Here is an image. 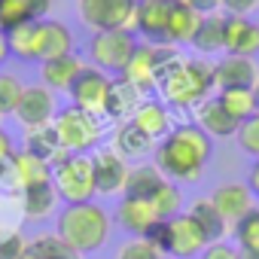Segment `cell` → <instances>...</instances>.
I'll use <instances>...</instances> for the list:
<instances>
[{
  "label": "cell",
  "mask_w": 259,
  "mask_h": 259,
  "mask_svg": "<svg viewBox=\"0 0 259 259\" xmlns=\"http://www.w3.org/2000/svg\"><path fill=\"white\" fill-rule=\"evenodd\" d=\"M210 156H213V141L195 122H183V125H174L156 144L153 165L171 183H195L201 180Z\"/></svg>",
  "instance_id": "obj_1"
},
{
  "label": "cell",
  "mask_w": 259,
  "mask_h": 259,
  "mask_svg": "<svg viewBox=\"0 0 259 259\" xmlns=\"http://www.w3.org/2000/svg\"><path fill=\"white\" fill-rule=\"evenodd\" d=\"M162 101L177 110H195L213 92V64L204 58H174L159 82Z\"/></svg>",
  "instance_id": "obj_2"
},
{
  "label": "cell",
  "mask_w": 259,
  "mask_h": 259,
  "mask_svg": "<svg viewBox=\"0 0 259 259\" xmlns=\"http://www.w3.org/2000/svg\"><path fill=\"white\" fill-rule=\"evenodd\" d=\"M55 235L76 256L95 253L110 238V213L101 204H95V201L64 204L61 213H58V223H55Z\"/></svg>",
  "instance_id": "obj_3"
},
{
  "label": "cell",
  "mask_w": 259,
  "mask_h": 259,
  "mask_svg": "<svg viewBox=\"0 0 259 259\" xmlns=\"http://www.w3.org/2000/svg\"><path fill=\"white\" fill-rule=\"evenodd\" d=\"M52 128H55L61 147L67 153H79V156H89V150H95L101 135H104L101 116H95V113H89L82 107H73V104L55 113Z\"/></svg>",
  "instance_id": "obj_4"
},
{
  "label": "cell",
  "mask_w": 259,
  "mask_h": 259,
  "mask_svg": "<svg viewBox=\"0 0 259 259\" xmlns=\"http://www.w3.org/2000/svg\"><path fill=\"white\" fill-rule=\"evenodd\" d=\"M52 186L64 204H82L98 195L95 189V171H92V156L70 153L52 168Z\"/></svg>",
  "instance_id": "obj_5"
},
{
  "label": "cell",
  "mask_w": 259,
  "mask_h": 259,
  "mask_svg": "<svg viewBox=\"0 0 259 259\" xmlns=\"http://www.w3.org/2000/svg\"><path fill=\"white\" fill-rule=\"evenodd\" d=\"M177 55H180L177 46H168V43H144V46L138 43V49H135V55H132V61H128L122 76L132 85H138L144 95L156 92L162 76H165V70H168V64Z\"/></svg>",
  "instance_id": "obj_6"
},
{
  "label": "cell",
  "mask_w": 259,
  "mask_h": 259,
  "mask_svg": "<svg viewBox=\"0 0 259 259\" xmlns=\"http://www.w3.org/2000/svg\"><path fill=\"white\" fill-rule=\"evenodd\" d=\"M79 22L101 34V31H132L135 34V13L138 0H76Z\"/></svg>",
  "instance_id": "obj_7"
},
{
  "label": "cell",
  "mask_w": 259,
  "mask_h": 259,
  "mask_svg": "<svg viewBox=\"0 0 259 259\" xmlns=\"http://www.w3.org/2000/svg\"><path fill=\"white\" fill-rule=\"evenodd\" d=\"M135 49H138V40L132 31H101V34H92L89 40V64L104 73L122 76Z\"/></svg>",
  "instance_id": "obj_8"
},
{
  "label": "cell",
  "mask_w": 259,
  "mask_h": 259,
  "mask_svg": "<svg viewBox=\"0 0 259 259\" xmlns=\"http://www.w3.org/2000/svg\"><path fill=\"white\" fill-rule=\"evenodd\" d=\"M110 82H113L110 73H104V70L85 64L82 73H79V76L73 79V85L67 89L70 104H73V107H82V110H89V113H95V116L104 119V104H107Z\"/></svg>",
  "instance_id": "obj_9"
},
{
  "label": "cell",
  "mask_w": 259,
  "mask_h": 259,
  "mask_svg": "<svg viewBox=\"0 0 259 259\" xmlns=\"http://www.w3.org/2000/svg\"><path fill=\"white\" fill-rule=\"evenodd\" d=\"M55 113H58V107H55V92L46 89L43 82H37V85H25V92H22L19 107H16L13 116L19 119V125L28 132V128L52 125Z\"/></svg>",
  "instance_id": "obj_10"
},
{
  "label": "cell",
  "mask_w": 259,
  "mask_h": 259,
  "mask_svg": "<svg viewBox=\"0 0 259 259\" xmlns=\"http://www.w3.org/2000/svg\"><path fill=\"white\" fill-rule=\"evenodd\" d=\"M92 171H95V189L98 195H116L125 192V180H128V159H122L116 150H98L92 156Z\"/></svg>",
  "instance_id": "obj_11"
},
{
  "label": "cell",
  "mask_w": 259,
  "mask_h": 259,
  "mask_svg": "<svg viewBox=\"0 0 259 259\" xmlns=\"http://www.w3.org/2000/svg\"><path fill=\"white\" fill-rule=\"evenodd\" d=\"M207 247V238L201 235V229L192 223L189 213H177L168 220V253L171 259H192Z\"/></svg>",
  "instance_id": "obj_12"
},
{
  "label": "cell",
  "mask_w": 259,
  "mask_h": 259,
  "mask_svg": "<svg viewBox=\"0 0 259 259\" xmlns=\"http://www.w3.org/2000/svg\"><path fill=\"white\" fill-rule=\"evenodd\" d=\"M259 79V67L253 58L244 55H223L213 64V89L226 92V89H253Z\"/></svg>",
  "instance_id": "obj_13"
},
{
  "label": "cell",
  "mask_w": 259,
  "mask_h": 259,
  "mask_svg": "<svg viewBox=\"0 0 259 259\" xmlns=\"http://www.w3.org/2000/svg\"><path fill=\"white\" fill-rule=\"evenodd\" d=\"M171 7H174V0H138L135 34H141L147 43H165Z\"/></svg>",
  "instance_id": "obj_14"
},
{
  "label": "cell",
  "mask_w": 259,
  "mask_h": 259,
  "mask_svg": "<svg viewBox=\"0 0 259 259\" xmlns=\"http://www.w3.org/2000/svg\"><path fill=\"white\" fill-rule=\"evenodd\" d=\"M223 49L229 55H244V58L259 55V25L250 22L247 16H226Z\"/></svg>",
  "instance_id": "obj_15"
},
{
  "label": "cell",
  "mask_w": 259,
  "mask_h": 259,
  "mask_svg": "<svg viewBox=\"0 0 259 259\" xmlns=\"http://www.w3.org/2000/svg\"><path fill=\"white\" fill-rule=\"evenodd\" d=\"M144 92L138 85H132L125 76H116L110 82V92H107V104H104V119H113V122H128L135 116V110L144 104Z\"/></svg>",
  "instance_id": "obj_16"
},
{
  "label": "cell",
  "mask_w": 259,
  "mask_h": 259,
  "mask_svg": "<svg viewBox=\"0 0 259 259\" xmlns=\"http://www.w3.org/2000/svg\"><path fill=\"white\" fill-rule=\"evenodd\" d=\"M116 220H119V226L128 235L144 238L162 217L156 213V207H153L150 198H128V195H122V201L116 207Z\"/></svg>",
  "instance_id": "obj_17"
},
{
  "label": "cell",
  "mask_w": 259,
  "mask_h": 259,
  "mask_svg": "<svg viewBox=\"0 0 259 259\" xmlns=\"http://www.w3.org/2000/svg\"><path fill=\"white\" fill-rule=\"evenodd\" d=\"M73 52V34L64 22L55 19H40L37 22V61H49V58H61Z\"/></svg>",
  "instance_id": "obj_18"
},
{
  "label": "cell",
  "mask_w": 259,
  "mask_h": 259,
  "mask_svg": "<svg viewBox=\"0 0 259 259\" xmlns=\"http://www.w3.org/2000/svg\"><path fill=\"white\" fill-rule=\"evenodd\" d=\"M195 125L213 141V138H235V132H238L241 122L229 116V110L220 104L217 95H210V98H204L195 107Z\"/></svg>",
  "instance_id": "obj_19"
},
{
  "label": "cell",
  "mask_w": 259,
  "mask_h": 259,
  "mask_svg": "<svg viewBox=\"0 0 259 259\" xmlns=\"http://www.w3.org/2000/svg\"><path fill=\"white\" fill-rule=\"evenodd\" d=\"M210 204L220 210V217L232 226L235 220H241L250 207H253V192L247 189V183H220L210 195Z\"/></svg>",
  "instance_id": "obj_20"
},
{
  "label": "cell",
  "mask_w": 259,
  "mask_h": 259,
  "mask_svg": "<svg viewBox=\"0 0 259 259\" xmlns=\"http://www.w3.org/2000/svg\"><path fill=\"white\" fill-rule=\"evenodd\" d=\"M52 0H0V31L10 34L28 22L46 19Z\"/></svg>",
  "instance_id": "obj_21"
},
{
  "label": "cell",
  "mask_w": 259,
  "mask_h": 259,
  "mask_svg": "<svg viewBox=\"0 0 259 259\" xmlns=\"http://www.w3.org/2000/svg\"><path fill=\"white\" fill-rule=\"evenodd\" d=\"M82 67H85V61H82L76 52H70V55L43 61V64H40V79H43V85L52 89V92H67V89L73 85V79L82 73Z\"/></svg>",
  "instance_id": "obj_22"
},
{
  "label": "cell",
  "mask_w": 259,
  "mask_h": 259,
  "mask_svg": "<svg viewBox=\"0 0 259 259\" xmlns=\"http://www.w3.org/2000/svg\"><path fill=\"white\" fill-rule=\"evenodd\" d=\"M110 141H113L110 150H116L122 159H144V156H150L156 150V141L147 138L132 119H128V122H116Z\"/></svg>",
  "instance_id": "obj_23"
},
{
  "label": "cell",
  "mask_w": 259,
  "mask_h": 259,
  "mask_svg": "<svg viewBox=\"0 0 259 259\" xmlns=\"http://www.w3.org/2000/svg\"><path fill=\"white\" fill-rule=\"evenodd\" d=\"M132 122L141 128V132H144L147 138H153L156 144H159V141L171 132V128H174L168 104H165V101H153V98H144V104L135 110Z\"/></svg>",
  "instance_id": "obj_24"
},
{
  "label": "cell",
  "mask_w": 259,
  "mask_h": 259,
  "mask_svg": "<svg viewBox=\"0 0 259 259\" xmlns=\"http://www.w3.org/2000/svg\"><path fill=\"white\" fill-rule=\"evenodd\" d=\"M55 201H58V192H55L52 180L37 183V186H28V189L19 192V210H22V217L25 220H34V223L46 220L55 210Z\"/></svg>",
  "instance_id": "obj_25"
},
{
  "label": "cell",
  "mask_w": 259,
  "mask_h": 259,
  "mask_svg": "<svg viewBox=\"0 0 259 259\" xmlns=\"http://www.w3.org/2000/svg\"><path fill=\"white\" fill-rule=\"evenodd\" d=\"M201 19L195 10H189L183 0H174V7H171V16H168V31H165V43L168 46H186L192 43L195 31L201 28Z\"/></svg>",
  "instance_id": "obj_26"
},
{
  "label": "cell",
  "mask_w": 259,
  "mask_h": 259,
  "mask_svg": "<svg viewBox=\"0 0 259 259\" xmlns=\"http://www.w3.org/2000/svg\"><path fill=\"white\" fill-rule=\"evenodd\" d=\"M25 150L34 153V156H40V159L49 162L52 168H55L64 156H70V153L61 147V141H58V135H55V128H52V125L28 128V132H25Z\"/></svg>",
  "instance_id": "obj_27"
},
{
  "label": "cell",
  "mask_w": 259,
  "mask_h": 259,
  "mask_svg": "<svg viewBox=\"0 0 259 259\" xmlns=\"http://www.w3.org/2000/svg\"><path fill=\"white\" fill-rule=\"evenodd\" d=\"M186 213H189L192 223L201 229V235L207 238V244H210V241H226V235H229L232 226L220 217V210L210 204V198H195Z\"/></svg>",
  "instance_id": "obj_28"
},
{
  "label": "cell",
  "mask_w": 259,
  "mask_h": 259,
  "mask_svg": "<svg viewBox=\"0 0 259 259\" xmlns=\"http://www.w3.org/2000/svg\"><path fill=\"white\" fill-rule=\"evenodd\" d=\"M165 183V174L156 168V165H135L128 171V180H125V192L128 198H153Z\"/></svg>",
  "instance_id": "obj_29"
},
{
  "label": "cell",
  "mask_w": 259,
  "mask_h": 259,
  "mask_svg": "<svg viewBox=\"0 0 259 259\" xmlns=\"http://www.w3.org/2000/svg\"><path fill=\"white\" fill-rule=\"evenodd\" d=\"M22 259H79V256L70 247H64L58 235H34L25 241Z\"/></svg>",
  "instance_id": "obj_30"
},
{
  "label": "cell",
  "mask_w": 259,
  "mask_h": 259,
  "mask_svg": "<svg viewBox=\"0 0 259 259\" xmlns=\"http://www.w3.org/2000/svg\"><path fill=\"white\" fill-rule=\"evenodd\" d=\"M223 25H226V16H220V13L204 16L201 19V28L192 37V46L198 52H220L223 49Z\"/></svg>",
  "instance_id": "obj_31"
},
{
  "label": "cell",
  "mask_w": 259,
  "mask_h": 259,
  "mask_svg": "<svg viewBox=\"0 0 259 259\" xmlns=\"http://www.w3.org/2000/svg\"><path fill=\"white\" fill-rule=\"evenodd\" d=\"M217 98L229 110V116L238 119V122H244V119H250L256 113V95H253V89H226Z\"/></svg>",
  "instance_id": "obj_32"
},
{
  "label": "cell",
  "mask_w": 259,
  "mask_h": 259,
  "mask_svg": "<svg viewBox=\"0 0 259 259\" xmlns=\"http://www.w3.org/2000/svg\"><path fill=\"white\" fill-rule=\"evenodd\" d=\"M229 232L238 250H259V207H250L241 220L232 223Z\"/></svg>",
  "instance_id": "obj_33"
},
{
  "label": "cell",
  "mask_w": 259,
  "mask_h": 259,
  "mask_svg": "<svg viewBox=\"0 0 259 259\" xmlns=\"http://www.w3.org/2000/svg\"><path fill=\"white\" fill-rule=\"evenodd\" d=\"M150 201H153V207H156V213H159L162 220H171V217L183 213V192H180V183L165 180L162 189H159Z\"/></svg>",
  "instance_id": "obj_34"
},
{
  "label": "cell",
  "mask_w": 259,
  "mask_h": 259,
  "mask_svg": "<svg viewBox=\"0 0 259 259\" xmlns=\"http://www.w3.org/2000/svg\"><path fill=\"white\" fill-rule=\"evenodd\" d=\"M22 92H25V85H22L19 76L0 70V116H13V113H16Z\"/></svg>",
  "instance_id": "obj_35"
},
{
  "label": "cell",
  "mask_w": 259,
  "mask_h": 259,
  "mask_svg": "<svg viewBox=\"0 0 259 259\" xmlns=\"http://www.w3.org/2000/svg\"><path fill=\"white\" fill-rule=\"evenodd\" d=\"M235 141H238V147H241L247 156L259 159V113H253L250 119H244V122L238 125Z\"/></svg>",
  "instance_id": "obj_36"
},
{
  "label": "cell",
  "mask_w": 259,
  "mask_h": 259,
  "mask_svg": "<svg viewBox=\"0 0 259 259\" xmlns=\"http://www.w3.org/2000/svg\"><path fill=\"white\" fill-rule=\"evenodd\" d=\"M116 259H165V253L156 250L147 238H132L116 250Z\"/></svg>",
  "instance_id": "obj_37"
},
{
  "label": "cell",
  "mask_w": 259,
  "mask_h": 259,
  "mask_svg": "<svg viewBox=\"0 0 259 259\" xmlns=\"http://www.w3.org/2000/svg\"><path fill=\"white\" fill-rule=\"evenodd\" d=\"M25 241L28 238L19 229H0V259H22Z\"/></svg>",
  "instance_id": "obj_38"
},
{
  "label": "cell",
  "mask_w": 259,
  "mask_h": 259,
  "mask_svg": "<svg viewBox=\"0 0 259 259\" xmlns=\"http://www.w3.org/2000/svg\"><path fill=\"white\" fill-rule=\"evenodd\" d=\"M198 259H241V250L235 244H229V241H210L198 253Z\"/></svg>",
  "instance_id": "obj_39"
},
{
  "label": "cell",
  "mask_w": 259,
  "mask_h": 259,
  "mask_svg": "<svg viewBox=\"0 0 259 259\" xmlns=\"http://www.w3.org/2000/svg\"><path fill=\"white\" fill-rule=\"evenodd\" d=\"M259 7V0H220V10L226 16H250Z\"/></svg>",
  "instance_id": "obj_40"
},
{
  "label": "cell",
  "mask_w": 259,
  "mask_h": 259,
  "mask_svg": "<svg viewBox=\"0 0 259 259\" xmlns=\"http://www.w3.org/2000/svg\"><path fill=\"white\" fill-rule=\"evenodd\" d=\"M156 250H162V253H168V220H159L147 235H144Z\"/></svg>",
  "instance_id": "obj_41"
},
{
  "label": "cell",
  "mask_w": 259,
  "mask_h": 259,
  "mask_svg": "<svg viewBox=\"0 0 259 259\" xmlns=\"http://www.w3.org/2000/svg\"><path fill=\"white\" fill-rule=\"evenodd\" d=\"M183 4H186L189 10H195L198 16H213V13H220V0H183Z\"/></svg>",
  "instance_id": "obj_42"
},
{
  "label": "cell",
  "mask_w": 259,
  "mask_h": 259,
  "mask_svg": "<svg viewBox=\"0 0 259 259\" xmlns=\"http://www.w3.org/2000/svg\"><path fill=\"white\" fill-rule=\"evenodd\" d=\"M13 153H16V147H13V138L4 132V128H0V165H4V162H10V159H13Z\"/></svg>",
  "instance_id": "obj_43"
},
{
  "label": "cell",
  "mask_w": 259,
  "mask_h": 259,
  "mask_svg": "<svg viewBox=\"0 0 259 259\" xmlns=\"http://www.w3.org/2000/svg\"><path fill=\"white\" fill-rule=\"evenodd\" d=\"M247 189L259 198V159L253 162V168H250V174H247Z\"/></svg>",
  "instance_id": "obj_44"
},
{
  "label": "cell",
  "mask_w": 259,
  "mask_h": 259,
  "mask_svg": "<svg viewBox=\"0 0 259 259\" xmlns=\"http://www.w3.org/2000/svg\"><path fill=\"white\" fill-rule=\"evenodd\" d=\"M10 55H13V52H10V37H7L4 31H0V64H4Z\"/></svg>",
  "instance_id": "obj_45"
},
{
  "label": "cell",
  "mask_w": 259,
  "mask_h": 259,
  "mask_svg": "<svg viewBox=\"0 0 259 259\" xmlns=\"http://www.w3.org/2000/svg\"><path fill=\"white\" fill-rule=\"evenodd\" d=\"M241 259H259V250H241Z\"/></svg>",
  "instance_id": "obj_46"
},
{
  "label": "cell",
  "mask_w": 259,
  "mask_h": 259,
  "mask_svg": "<svg viewBox=\"0 0 259 259\" xmlns=\"http://www.w3.org/2000/svg\"><path fill=\"white\" fill-rule=\"evenodd\" d=\"M253 95H256V113H259V79H256V85H253Z\"/></svg>",
  "instance_id": "obj_47"
},
{
  "label": "cell",
  "mask_w": 259,
  "mask_h": 259,
  "mask_svg": "<svg viewBox=\"0 0 259 259\" xmlns=\"http://www.w3.org/2000/svg\"><path fill=\"white\" fill-rule=\"evenodd\" d=\"M0 119H4V116H0Z\"/></svg>",
  "instance_id": "obj_48"
}]
</instances>
